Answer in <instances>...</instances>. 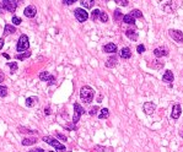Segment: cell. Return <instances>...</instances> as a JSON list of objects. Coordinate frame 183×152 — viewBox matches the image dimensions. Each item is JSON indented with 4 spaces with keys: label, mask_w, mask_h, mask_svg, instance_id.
<instances>
[{
    "label": "cell",
    "mask_w": 183,
    "mask_h": 152,
    "mask_svg": "<svg viewBox=\"0 0 183 152\" xmlns=\"http://www.w3.org/2000/svg\"><path fill=\"white\" fill-rule=\"evenodd\" d=\"M93 96H95V92L90 86H82L80 90V98L82 99L85 103H91Z\"/></svg>",
    "instance_id": "cell-1"
},
{
    "label": "cell",
    "mask_w": 183,
    "mask_h": 152,
    "mask_svg": "<svg viewBox=\"0 0 183 152\" xmlns=\"http://www.w3.org/2000/svg\"><path fill=\"white\" fill-rule=\"evenodd\" d=\"M28 48H30L28 37L26 34H21L19 38V42H17V45H16V52H19V53H25V52L28 50Z\"/></svg>",
    "instance_id": "cell-2"
},
{
    "label": "cell",
    "mask_w": 183,
    "mask_h": 152,
    "mask_svg": "<svg viewBox=\"0 0 183 152\" xmlns=\"http://www.w3.org/2000/svg\"><path fill=\"white\" fill-rule=\"evenodd\" d=\"M42 140H43L46 144H49L50 146H53V147L57 149L59 152H65V150H66L65 146L61 145L55 138H53V136H43V139H42Z\"/></svg>",
    "instance_id": "cell-3"
},
{
    "label": "cell",
    "mask_w": 183,
    "mask_h": 152,
    "mask_svg": "<svg viewBox=\"0 0 183 152\" xmlns=\"http://www.w3.org/2000/svg\"><path fill=\"white\" fill-rule=\"evenodd\" d=\"M82 114H85V109H84L79 103H74V117H73V124H76Z\"/></svg>",
    "instance_id": "cell-4"
},
{
    "label": "cell",
    "mask_w": 183,
    "mask_h": 152,
    "mask_svg": "<svg viewBox=\"0 0 183 152\" xmlns=\"http://www.w3.org/2000/svg\"><path fill=\"white\" fill-rule=\"evenodd\" d=\"M1 8L9 12H14L17 8V1L16 0H4L1 1Z\"/></svg>",
    "instance_id": "cell-5"
},
{
    "label": "cell",
    "mask_w": 183,
    "mask_h": 152,
    "mask_svg": "<svg viewBox=\"0 0 183 152\" xmlns=\"http://www.w3.org/2000/svg\"><path fill=\"white\" fill-rule=\"evenodd\" d=\"M74 15H75V19L79 21V22H85V21L88 19V12H86V10L81 9V8L75 9Z\"/></svg>",
    "instance_id": "cell-6"
},
{
    "label": "cell",
    "mask_w": 183,
    "mask_h": 152,
    "mask_svg": "<svg viewBox=\"0 0 183 152\" xmlns=\"http://www.w3.org/2000/svg\"><path fill=\"white\" fill-rule=\"evenodd\" d=\"M36 14H37V9H36L35 5H28V6H26V9L23 10V15L28 19H33L36 16Z\"/></svg>",
    "instance_id": "cell-7"
},
{
    "label": "cell",
    "mask_w": 183,
    "mask_h": 152,
    "mask_svg": "<svg viewBox=\"0 0 183 152\" xmlns=\"http://www.w3.org/2000/svg\"><path fill=\"white\" fill-rule=\"evenodd\" d=\"M168 33L171 36V38H173L176 42H178V43H183V32L178 30H170Z\"/></svg>",
    "instance_id": "cell-8"
},
{
    "label": "cell",
    "mask_w": 183,
    "mask_h": 152,
    "mask_svg": "<svg viewBox=\"0 0 183 152\" xmlns=\"http://www.w3.org/2000/svg\"><path fill=\"white\" fill-rule=\"evenodd\" d=\"M143 109H144L145 114L151 115V114H153V113L155 112L156 106H155V103H153V102H145V103H144V106H143Z\"/></svg>",
    "instance_id": "cell-9"
},
{
    "label": "cell",
    "mask_w": 183,
    "mask_h": 152,
    "mask_svg": "<svg viewBox=\"0 0 183 152\" xmlns=\"http://www.w3.org/2000/svg\"><path fill=\"white\" fill-rule=\"evenodd\" d=\"M181 112H182V109H181V106L180 104H175L173 107H172V113H171V118L173 119V120H177L180 117H181Z\"/></svg>",
    "instance_id": "cell-10"
},
{
    "label": "cell",
    "mask_w": 183,
    "mask_h": 152,
    "mask_svg": "<svg viewBox=\"0 0 183 152\" xmlns=\"http://www.w3.org/2000/svg\"><path fill=\"white\" fill-rule=\"evenodd\" d=\"M38 103V97H36V96H31V97H27L26 98V101H25V104H26V107H35L36 104Z\"/></svg>",
    "instance_id": "cell-11"
},
{
    "label": "cell",
    "mask_w": 183,
    "mask_h": 152,
    "mask_svg": "<svg viewBox=\"0 0 183 152\" xmlns=\"http://www.w3.org/2000/svg\"><path fill=\"white\" fill-rule=\"evenodd\" d=\"M154 54H155V56H157V58L166 56V55H168V50H167L166 48H164V47H159V48H156L154 50Z\"/></svg>",
    "instance_id": "cell-12"
},
{
    "label": "cell",
    "mask_w": 183,
    "mask_h": 152,
    "mask_svg": "<svg viewBox=\"0 0 183 152\" xmlns=\"http://www.w3.org/2000/svg\"><path fill=\"white\" fill-rule=\"evenodd\" d=\"M103 52L104 53H116L117 52V45L114 43H108L103 45Z\"/></svg>",
    "instance_id": "cell-13"
},
{
    "label": "cell",
    "mask_w": 183,
    "mask_h": 152,
    "mask_svg": "<svg viewBox=\"0 0 183 152\" xmlns=\"http://www.w3.org/2000/svg\"><path fill=\"white\" fill-rule=\"evenodd\" d=\"M37 141H38L37 138H25L22 141H21V144L23 146H31V145L37 144Z\"/></svg>",
    "instance_id": "cell-14"
},
{
    "label": "cell",
    "mask_w": 183,
    "mask_h": 152,
    "mask_svg": "<svg viewBox=\"0 0 183 152\" xmlns=\"http://www.w3.org/2000/svg\"><path fill=\"white\" fill-rule=\"evenodd\" d=\"M119 55H121L122 59H129V58L132 56V52H130V49L128 48V47H124V48H122Z\"/></svg>",
    "instance_id": "cell-15"
},
{
    "label": "cell",
    "mask_w": 183,
    "mask_h": 152,
    "mask_svg": "<svg viewBox=\"0 0 183 152\" xmlns=\"http://www.w3.org/2000/svg\"><path fill=\"white\" fill-rule=\"evenodd\" d=\"M162 81L168 82V83L172 82V81H173V72H172L171 70H166L164 76H162Z\"/></svg>",
    "instance_id": "cell-16"
},
{
    "label": "cell",
    "mask_w": 183,
    "mask_h": 152,
    "mask_svg": "<svg viewBox=\"0 0 183 152\" xmlns=\"http://www.w3.org/2000/svg\"><path fill=\"white\" fill-rule=\"evenodd\" d=\"M116 65H117V56H116V54H114V55L109 56L108 59H107L106 66H107V67H114Z\"/></svg>",
    "instance_id": "cell-17"
},
{
    "label": "cell",
    "mask_w": 183,
    "mask_h": 152,
    "mask_svg": "<svg viewBox=\"0 0 183 152\" xmlns=\"http://www.w3.org/2000/svg\"><path fill=\"white\" fill-rule=\"evenodd\" d=\"M125 36H127L128 38H130L132 41H137L138 39V33L135 32L134 30H132V28H129V30L125 31Z\"/></svg>",
    "instance_id": "cell-18"
},
{
    "label": "cell",
    "mask_w": 183,
    "mask_h": 152,
    "mask_svg": "<svg viewBox=\"0 0 183 152\" xmlns=\"http://www.w3.org/2000/svg\"><path fill=\"white\" fill-rule=\"evenodd\" d=\"M14 32H16V28H15V26H11V25H5V28H4V36L12 34Z\"/></svg>",
    "instance_id": "cell-19"
},
{
    "label": "cell",
    "mask_w": 183,
    "mask_h": 152,
    "mask_svg": "<svg viewBox=\"0 0 183 152\" xmlns=\"http://www.w3.org/2000/svg\"><path fill=\"white\" fill-rule=\"evenodd\" d=\"M50 74H49V72L48 71H42V72H39V75H38V77H39V80L41 81H47V82H48L49 81V78H50Z\"/></svg>",
    "instance_id": "cell-20"
},
{
    "label": "cell",
    "mask_w": 183,
    "mask_h": 152,
    "mask_svg": "<svg viewBox=\"0 0 183 152\" xmlns=\"http://www.w3.org/2000/svg\"><path fill=\"white\" fill-rule=\"evenodd\" d=\"M123 21H124L125 23H128V25H134L135 23V19L130 14L124 15V16H123Z\"/></svg>",
    "instance_id": "cell-21"
},
{
    "label": "cell",
    "mask_w": 183,
    "mask_h": 152,
    "mask_svg": "<svg viewBox=\"0 0 183 152\" xmlns=\"http://www.w3.org/2000/svg\"><path fill=\"white\" fill-rule=\"evenodd\" d=\"M80 4L82 5V8H85V9H91V8L93 6V4H95V1H93V0H82Z\"/></svg>",
    "instance_id": "cell-22"
},
{
    "label": "cell",
    "mask_w": 183,
    "mask_h": 152,
    "mask_svg": "<svg viewBox=\"0 0 183 152\" xmlns=\"http://www.w3.org/2000/svg\"><path fill=\"white\" fill-rule=\"evenodd\" d=\"M108 117H109V111L107 108H102L101 113L98 114V119H107Z\"/></svg>",
    "instance_id": "cell-23"
},
{
    "label": "cell",
    "mask_w": 183,
    "mask_h": 152,
    "mask_svg": "<svg viewBox=\"0 0 183 152\" xmlns=\"http://www.w3.org/2000/svg\"><path fill=\"white\" fill-rule=\"evenodd\" d=\"M8 66L10 67V72H11V74H15V72H16V70L19 69L16 61H14V63H8Z\"/></svg>",
    "instance_id": "cell-24"
},
{
    "label": "cell",
    "mask_w": 183,
    "mask_h": 152,
    "mask_svg": "<svg viewBox=\"0 0 183 152\" xmlns=\"http://www.w3.org/2000/svg\"><path fill=\"white\" fill-rule=\"evenodd\" d=\"M28 56H31V52H30V50L25 52V53L17 54V55H16V59H17V60H23V59H26V58H28Z\"/></svg>",
    "instance_id": "cell-25"
},
{
    "label": "cell",
    "mask_w": 183,
    "mask_h": 152,
    "mask_svg": "<svg viewBox=\"0 0 183 152\" xmlns=\"http://www.w3.org/2000/svg\"><path fill=\"white\" fill-rule=\"evenodd\" d=\"M100 15H101V11L98 9H95L93 11L91 12V19L93 20V21H96L98 17H100Z\"/></svg>",
    "instance_id": "cell-26"
},
{
    "label": "cell",
    "mask_w": 183,
    "mask_h": 152,
    "mask_svg": "<svg viewBox=\"0 0 183 152\" xmlns=\"http://www.w3.org/2000/svg\"><path fill=\"white\" fill-rule=\"evenodd\" d=\"M113 17H114V20H121V19H123V15H122V12H121V10L119 9H116L114 10V12H113Z\"/></svg>",
    "instance_id": "cell-27"
},
{
    "label": "cell",
    "mask_w": 183,
    "mask_h": 152,
    "mask_svg": "<svg viewBox=\"0 0 183 152\" xmlns=\"http://www.w3.org/2000/svg\"><path fill=\"white\" fill-rule=\"evenodd\" d=\"M130 15L135 19V17H138V19H142L143 17V14H142V11L140 10H133L132 12H130Z\"/></svg>",
    "instance_id": "cell-28"
},
{
    "label": "cell",
    "mask_w": 183,
    "mask_h": 152,
    "mask_svg": "<svg viewBox=\"0 0 183 152\" xmlns=\"http://www.w3.org/2000/svg\"><path fill=\"white\" fill-rule=\"evenodd\" d=\"M8 95V87L6 86H0V97H5Z\"/></svg>",
    "instance_id": "cell-29"
},
{
    "label": "cell",
    "mask_w": 183,
    "mask_h": 152,
    "mask_svg": "<svg viewBox=\"0 0 183 152\" xmlns=\"http://www.w3.org/2000/svg\"><path fill=\"white\" fill-rule=\"evenodd\" d=\"M20 131H21V133H27V134H37V133H38L37 130H30V129H25V128H22V127L20 128Z\"/></svg>",
    "instance_id": "cell-30"
},
{
    "label": "cell",
    "mask_w": 183,
    "mask_h": 152,
    "mask_svg": "<svg viewBox=\"0 0 183 152\" xmlns=\"http://www.w3.org/2000/svg\"><path fill=\"white\" fill-rule=\"evenodd\" d=\"M100 20H101V22H107V21H108V15L106 12H101Z\"/></svg>",
    "instance_id": "cell-31"
},
{
    "label": "cell",
    "mask_w": 183,
    "mask_h": 152,
    "mask_svg": "<svg viewBox=\"0 0 183 152\" xmlns=\"http://www.w3.org/2000/svg\"><path fill=\"white\" fill-rule=\"evenodd\" d=\"M21 22H22V20H21L19 16H12V23H14V25L19 26Z\"/></svg>",
    "instance_id": "cell-32"
},
{
    "label": "cell",
    "mask_w": 183,
    "mask_h": 152,
    "mask_svg": "<svg viewBox=\"0 0 183 152\" xmlns=\"http://www.w3.org/2000/svg\"><path fill=\"white\" fill-rule=\"evenodd\" d=\"M104 151V147L103 146H100V145H96L95 147L92 149V152H103Z\"/></svg>",
    "instance_id": "cell-33"
},
{
    "label": "cell",
    "mask_w": 183,
    "mask_h": 152,
    "mask_svg": "<svg viewBox=\"0 0 183 152\" xmlns=\"http://www.w3.org/2000/svg\"><path fill=\"white\" fill-rule=\"evenodd\" d=\"M116 4L121 5V6H127V5L129 4L128 0H116Z\"/></svg>",
    "instance_id": "cell-34"
},
{
    "label": "cell",
    "mask_w": 183,
    "mask_h": 152,
    "mask_svg": "<svg viewBox=\"0 0 183 152\" xmlns=\"http://www.w3.org/2000/svg\"><path fill=\"white\" fill-rule=\"evenodd\" d=\"M97 112H98V107H92V108L90 109V112H88V114H90L91 117H93V115L97 114Z\"/></svg>",
    "instance_id": "cell-35"
},
{
    "label": "cell",
    "mask_w": 183,
    "mask_h": 152,
    "mask_svg": "<svg viewBox=\"0 0 183 152\" xmlns=\"http://www.w3.org/2000/svg\"><path fill=\"white\" fill-rule=\"evenodd\" d=\"M137 50H138V53H139V54L144 53V52H145V47H144V44H139V45H138V48H137Z\"/></svg>",
    "instance_id": "cell-36"
},
{
    "label": "cell",
    "mask_w": 183,
    "mask_h": 152,
    "mask_svg": "<svg viewBox=\"0 0 183 152\" xmlns=\"http://www.w3.org/2000/svg\"><path fill=\"white\" fill-rule=\"evenodd\" d=\"M54 83H55V76H54V75H52L50 78H49V81H48V85L52 86V85H54Z\"/></svg>",
    "instance_id": "cell-37"
},
{
    "label": "cell",
    "mask_w": 183,
    "mask_h": 152,
    "mask_svg": "<svg viewBox=\"0 0 183 152\" xmlns=\"http://www.w3.org/2000/svg\"><path fill=\"white\" fill-rule=\"evenodd\" d=\"M4 78H5V75H4V72L0 70V83H1L4 81Z\"/></svg>",
    "instance_id": "cell-38"
},
{
    "label": "cell",
    "mask_w": 183,
    "mask_h": 152,
    "mask_svg": "<svg viewBox=\"0 0 183 152\" xmlns=\"http://www.w3.org/2000/svg\"><path fill=\"white\" fill-rule=\"evenodd\" d=\"M64 4H66V5H71L73 3H75V0H64V1H63Z\"/></svg>",
    "instance_id": "cell-39"
},
{
    "label": "cell",
    "mask_w": 183,
    "mask_h": 152,
    "mask_svg": "<svg viewBox=\"0 0 183 152\" xmlns=\"http://www.w3.org/2000/svg\"><path fill=\"white\" fill-rule=\"evenodd\" d=\"M57 138H59V139H61L63 141H66V138L64 135H61V134H57Z\"/></svg>",
    "instance_id": "cell-40"
},
{
    "label": "cell",
    "mask_w": 183,
    "mask_h": 152,
    "mask_svg": "<svg viewBox=\"0 0 183 152\" xmlns=\"http://www.w3.org/2000/svg\"><path fill=\"white\" fill-rule=\"evenodd\" d=\"M28 152H44V150L43 149H36V150H31V151H28Z\"/></svg>",
    "instance_id": "cell-41"
},
{
    "label": "cell",
    "mask_w": 183,
    "mask_h": 152,
    "mask_svg": "<svg viewBox=\"0 0 183 152\" xmlns=\"http://www.w3.org/2000/svg\"><path fill=\"white\" fill-rule=\"evenodd\" d=\"M4 43H5V42H4V38H0V50H1V48L4 47Z\"/></svg>",
    "instance_id": "cell-42"
},
{
    "label": "cell",
    "mask_w": 183,
    "mask_h": 152,
    "mask_svg": "<svg viewBox=\"0 0 183 152\" xmlns=\"http://www.w3.org/2000/svg\"><path fill=\"white\" fill-rule=\"evenodd\" d=\"M44 113L46 114H49L50 112H49V108H44Z\"/></svg>",
    "instance_id": "cell-43"
},
{
    "label": "cell",
    "mask_w": 183,
    "mask_h": 152,
    "mask_svg": "<svg viewBox=\"0 0 183 152\" xmlns=\"http://www.w3.org/2000/svg\"><path fill=\"white\" fill-rule=\"evenodd\" d=\"M3 55H4V56H5V58H6V59H9V58H10V56H9V54H6V53H4V54H3Z\"/></svg>",
    "instance_id": "cell-44"
},
{
    "label": "cell",
    "mask_w": 183,
    "mask_h": 152,
    "mask_svg": "<svg viewBox=\"0 0 183 152\" xmlns=\"http://www.w3.org/2000/svg\"><path fill=\"white\" fill-rule=\"evenodd\" d=\"M48 152H54V151H48Z\"/></svg>",
    "instance_id": "cell-45"
},
{
    "label": "cell",
    "mask_w": 183,
    "mask_h": 152,
    "mask_svg": "<svg viewBox=\"0 0 183 152\" xmlns=\"http://www.w3.org/2000/svg\"><path fill=\"white\" fill-rule=\"evenodd\" d=\"M66 152H70V151H66Z\"/></svg>",
    "instance_id": "cell-46"
}]
</instances>
